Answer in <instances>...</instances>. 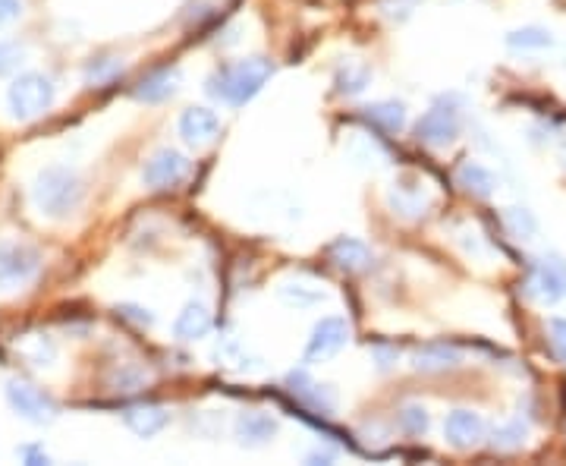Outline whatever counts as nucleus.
Returning a JSON list of instances; mask_svg holds the SVG:
<instances>
[{"instance_id":"obj_1","label":"nucleus","mask_w":566,"mask_h":466,"mask_svg":"<svg viewBox=\"0 0 566 466\" xmlns=\"http://www.w3.org/2000/svg\"><path fill=\"white\" fill-rule=\"evenodd\" d=\"M274 76V63L265 57H249V60H236L227 63L208 79V95L230 104V108H243L246 101H252L265 82Z\"/></svg>"},{"instance_id":"obj_2","label":"nucleus","mask_w":566,"mask_h":466,"mask_svg":"<svg viewBox=\"0 0 566 466\" xmlns=\"http://www.w3.org/2000/svg\"><path fill=\"white\" fill-rule=\"evenodd\" d=\"M82 196H85V186H82L79 174L70 171V167H60V164L45 167L32 186L35 208L51 221H67L82 205Z\"/></svg>"},{"instance_id":"obj_3","label":"nucleus","mask_w":566,"mask_h":466,"mask_svg":"<svg viewBox=\"0 0 566 466\" xmlns=\"http://www.w3.org/2000/svg\"><path fill=\"white\" fill-rule=\"evenodd\" d=\"M54 104V82L45 73H19L7 89V108L13 120H35Z\"/></svg>"},{"instance_id":"obj_4","label":"nucleus","mask_w":566,"mask_h":466,"mask_svg":"<svg viewBox=\"0 0 566 466\" xmlns=\"http://www.w3.org/2000/svg\"><path fill=\"white\" fill-rule=\"evenodd\" d=\"M41 271V252L29 243H0V293L23 290Z\"/></svg>"},{"instance_id":"obj_5","label":"nucleus","mask_w":566,"mask_h":466,"mask_svg":"<svg viewBox=\"0 0 566 466\" xmlns=\"http://www.w3.org/2000/svg\"><path fill=\"white\" fill-rule=\"evenodd\" d=\"M7 400L19 416L35 422V426H48V422H54V416H57L54 400L41 388L29 385V381H16V378L7 381Z\"/></svg>"},{"instance_id":"obj_6","label":"nucleus","mask_w":566,"mask_h":466,"mask_svg":"<svg viewBox=\"0 0 566 466\" xmlns=\"http://www.w3.org/2000/svg\"><path fill=\"white\" fill-rule=\"evenodd\" d=\"M189 177V158L183 152H177V148H161V152H155L145 167H142V183L148 189H173L180 186L183 180Z\"/></svg>"},{"instance_id":"obj_7","label":"nucleus","mask_w":566,"mask_h":466,"mask_svg":"<svg viewBox=\"0 0 566 466\" xmlns=\"http://www.w3.org/2000/svg\"><path fill=\"white\" fill-rule=\"evenodd\" d=\"M346 344H350V325L340 315H324V319L312 328V337L306 344V363H324V359L337 356Z\"/></svg>"},{"instance_id":"obj_8","label":"nucleus","mask_w":566,"mask_h":466,"mask_svg":"<svg viewBox=\"0 0 566 466\" xmlns=\"http://www.w3.org/2000/svg\"><path fill=\"white\" fill-rule=\"evenodd\" d=\"M463 130V117L453 108H431L416 123V139L428 148H447Z\"/></svg>"},{"instance_id":"obj_9","label":"nucleus","mask_w":566,"mask_h":466,"mask_svg":"<svg viewBox=\"0 0 566 466\" xmlns=\"http://www.w3.org/2000/svg\"><path fill=\"white\" fill-rule=\"evenodd\" d=\"M387 205H390V211H394L397 218H403V221H419V218H425L428 211H431V196H428V189H425L422 180H416V177H400L394 186H390Z\"/></svg>"},{"instance_id":"obj_10","label":"nucleus","mask_w":566,"mask_h":466,"mask_svg":"<svg viewBox=\"0 0 566 466\" xmlns=\"http://www.w3.org/2000/svg\"><path fill=\"white\" fill-rule=\"evenodd\" d=\"M444 438L456 451H472L485 441V419L475 410H453L444 422Z\"/></svg>"},{"instance_id":"obj_11","label":"nucleus","mask_w":566,"mask_h":466,"mask_svg":"<svg viewBox=\"0 0 566 466\" xmlns=\"http://www.w3.org/2000/svg\"><path fill=\"white\" fill-rule=\"evenodd\" d=\"M526 290H529V296H535L541 306H557L566 296L563 278H560V271L554 268L551 259H541V262L532 265Z\"/></svg>"},{"instance_id":"obj_12","label":"nucleus","mask_w":566,"mask_h":466,"mask_svg":"<svg viewBox=\"0 0 566 466\" xmlns=\"http://www.w3.org/2000/svg\"><path fill=\"white\" fill-rule=\"evenodd\" d=\"M217 133H221V120H217V114L211 108H189L183 111L180 117V136L186 145L192 148H205L217 139Z\"/></svg>"},{"instance_id":"obj_13","label":"nucleus","mask_w":566,"mask_h":466,"mask_svg":"<svg viewBox=\"0 0 566 466\" xmlns=\"http://www.w3.org/2000/svg\"><path fill=\"white\" fill-rule=\"evenodd\" d=\"M287 385L302 400V404H309L315 413L331 416L337 410V394L331 391V385H318V381H312L306 372H290L287 375Z\"/></svg>"},{"instance_id":"obj_14","label":"nucleus","mask_w":566,"mask_h":466,"mask_svg":"<svg viewBox=\"0 0 566 466\" xmlns=\"http://www.w3.org/2000/svg\"><path fill=\"white\" fill-rule=\"evenodd\" d=\"M233 432H236V441L243 444V448H261V444H268L277 435V419L271 413L249 410V413L236 416Z\"/></svg>"},{"instance_id":"obj_15","label":"nucleus","mask_w":566,"mask_h":466,"mask_svg":"<svg viewBox=\"0 0 566 466\" xmlns=\"http://www.w3.org/2000/svg\"><path fill=\"white\" fill-rule=\"evenodd\" d=\"M463 363V353L456 350L453 344H425L412 353V369L416 372H447V369H456Z\"/></svg>"},{"instance_id":"obj_16","label":"nucleus","mask_w":566,"mask_h":466,"mask_svg":"<svg viewBox=\"0 0 566 466\" xmlns=\"http://www.w3.org/2000/svg\"><path fill=\"white\" fill-rule=\"evenodd\" d=\"M123 422L129 432H136L139 438H151L167 429L170 422V410L167 407H158V404H139V407H129L123 413Z\"/></svg>"},{"instance_id":"obj_17","label":"nucleus","mask_w":566,"mask_h":466,"mask_svg":"<svg viewBox=\"0 0 566 466\" xmlns=\"http://www.w3.org/2000/svg\"><path fill=\"white\" fill-rule=\"evenodd\" d=\"M328 256L346 274H359L365 268H372V249H368L365 243H359V240H353V237L334 240L331 249H328Z\"/></svg>"},{"instance_id":"obj_18","label":"nucleus","mask_w":566,"mask_h":466,"mask_svg":"<svg viewBox=\"0 0 566 466\" xmlns=\"http://www.w3.org/2000/svg\"><path fill=\"white\" fill-rule=\"evenodd\" d=\"M211 331V312L205 309V303H186L183 312L177 315V322H173V337L177 341H202V337Z\"/></svg>"},{"instance_id":"obj_19","label":"nucleus","mask_w":566,"mask_h":466,"mask_svg":"<svg viewBox=\"0 0 566 466\" xmlns=\"http://www.w3.org/2000/svg\"><path fill=\"white\" fill-rule=\"evenodd\" d=\"M180 86V70L177 67H161L155 73H148L139 86H136V98L145 104H158L164 98H170Z\"/></svg>"},{"instance_id":"obj_20","label":"nucleus","mask_w":566,"mask_h":466,"mask_svg":"<svg viewBox=\"0 0 566 466\" xmlns=\"http://www.w3.org/2000/svg\"><path fill=\"white\" fill-rule=\"evenodd\" d=\"M456 183H460L466 193L475 196V199H491L494 189H497V177L488 171L485 164H478V161L460 164V171H456Z\"/></svg>"},{"instance_id":"obj_21","label":"nucleus","mask_w":566,"mask_h":466,"mask_svg":"<svg viewBox=\"0 0 566 466\" xmlns=\"http://www.w3.org/2000/svg\"><path fill=\"white\" fill-rule=\"evenodd\" d=\"M365 120L381 126L384 133H400L406 126V108L400 101H375L365 108Z\"/></svg>"},{"instance_id":"obj_22","label":"nucleus","mask_w":566,"mask_h":466,"mask_svg":"<svg viewBox=\"0 0 566 466\" xmlns=\"http://www.w3.org/2000/svg\"><path fill=\"white\" fill-rule=\"evenodd\" d=\"M337 92L340 95H346V98H356V95H362L368 86H372V70L365 67V63H356V60H350V63H343V67L337 70Z\"/></svg>"},{"instance_id":"obj_23","label":"nucleus","mask_w":566,"mask_h":466,"mask_svg":"<svg viewBox=\"0 0 566 466\" xmlns=\"http://www.w3.org/2000/svg\"><path fill=\"white\" fill-rule=\"evenodd\" d=\"M554 45V35L541 26H522L507 35V48L513 51H544Z\"/></svg>"},{"instance_id":"obj_24","label":"nucleus","mask_w":566,"mask_h":466,"mask_svg":"<svg viewBox=\"0 0 566 466\" xmlns=\"http://www.w3.org/2000/svg\"><path fill=\"white\" fill-rule=\"evenodd\" d=\"M504 227L510 230V237H516V240H535L538 237V218L532 215L529 208H519V205L504 211Z\"/></svg>"},{"instance_id":"obj_25","label":"nucleus","mask_w":566,"mask_h":466,"mask_svg":"<svg viewBox=\"0 0 566 466\" xmlns=\"http://www.w3.org/2000/svg\"><path fill=\"white\" fill-rule=\"evenodd\" d=\"M529 438V429L522 426V422H507V426H500L491 438V448L494 451H519L522 444Z\"/></svg>"},{"instance_id":"obj_26","label":"nucleus","mask_w":566,"mask_h":466,"mask_svg":"<svg viewBox=\"0 0 566 466\" xmlns=\"http://www.w3.org/2000/svg\"><path fill=\"white\" fill-rule=\"evenodd\" d=\"M428 426H431V419H428V410H425V407H419V404H406V407L400 410V429H403L406 435L419 438V435L428 432Z\"/></svg>"},{"instance_id":"obj_27","label":"nucleus","mask_w":566,"mask_h":466,"mask_svg":"<svg viewBox=\"0 0 566 466\" xmlns=\"http://www.w3.org/2000/svg\"><path fill=\"white\" fill-rule=\"evenodd\" d=\"M19 350H23V356L32 359L35 366H51V359H54V344L45 341L41 334H32L29 341L19 344Z\"/></svg>"},{"instance_id":"obj_28","label":"nucleus","mask_w":566,"mask_h":466,"mask_svg":"<svg viewBox=\"0 0 566 466\" xmlns=\"http://www.w3.org/2000/svg\"><path fill=\"white\" fill-rule=\"evenodd\" d=\"M280 300L290 303V306H312V303L324 300V293L321 290H309L306 284H283L280 287Z\"/></svg>"},{"instance_id":"obj_29","label":"nucleus","mask_w":566,"mask_h":466,"mask_svg":"<svg viewBox=\"0 0 566 466\" xmlns=\"http://www.w3.org/2000/svg\"><path fill=\"white\" fill-rule=\"evenodd\" d=\"M148 385V375L142 372V369H120L114 378H111V388L114 391H120V394H133V391H139V388H145Z\"/></svg>"},{"instance_id":"obj_30","label":"nucleus","mask_w":566,"mask_h":466,"mask_svg":"<svg viewBox=\"0 0 566 466\" xmlns=\"http://www.w3.org/2000/svg\"><path fill=\"white\" fill-rule=\"evenodd\" d=\"M120 60H111V57H104V60H95L89 63V70H85V79L92 82V86H104V82H111L114 76H120Z\"/></svg>"},{"instance_id":"obj_31","label":"nucleus","mask_w":566,"mask_h":466,"mask_svg":"<svg viewBox=\"0 0 566 466\" xmlns=\"http://www.w3.org/2000/svg\"><path fill=\"white\" fill-rule=\"evenodd\" d=\"M26 51L16 45V41H4L0 38V76H10L19 63H23Z\"/></svg>"},{"instance_id":"obj_32","label":"nucleus","mask_w":566,"mask_h":466,"mask_svg":"<svg viewBox=\"0 0 566 466\" xmlns=\"http://www.w3.org/2000/svg\"><path fill=\"white\" fill-rule=\"evenodd\" d=\"M548 337L557 359L566 366V319H548Z\"/></svg>"},{"instance_id":"obj_33","label":"nucleus","mask_w":566,"mask_h":466,"mask_svg":"<svg viewBox=\"0 0 566 466\" xmlns=\"http://www.w3.org/2000/svg\"><path fill=\"white\" fill-rule=\"evenodd\" d=\"M422 4V0H381V13L387 16V19H406L412 10H416Z\"/></svg>"},{"instance_id":"obj_34","label":"nucleus","mask_w":566,"mask_h":466,"mask_svg":"<svg viewBox=\"0 0 566 466\" xmlns=\"http://www.w3.org/2000/svg\"><path fill=\"white\" fill-rule=\"evenodd\" d=\"M23 16V0H0V26H10Z\"/></svg>"},{"instance_id":"obj_35","label":"nucleus","mask_w":566,"mask_h":466,"mask_svg":"<svg viewBox=\"0 0 566 466\" xmlns=\"http://www.w3.org/2000/svg\"><path fill=\"white\" fill-rule=\"evenodd\" d=\"M117 312L123 315V319H133L136 325H151V322H155V315H151L148 309H139V306H120Z\"/></svg>"},{"instance_id":"obj_36","label":"nucleus","mask_w":566,"mask_h":466,"mask_svg":"<svg viewBox=\"0 0 566 466\" xmlns=\"http://www.w3.org/2000/svg\"><path fill=\"white\" fill-rule=\"evenodd\" d=\"M19 457H23L26 463L32 466H41V463H51V457L41 451V448H32V444H26V448H19Z\"/></svg>"},{"instance_id":"obj_37","label":"nucleus","mask_w":566,"mask_h":466,"mask_svg":"<svg viewBox=\"0 0 566 466\" xmlns=\"http://www.w3.org/2000/svg\"><path fill=\"white\" fill-rule=\"evenodd\" d=\"M375 353H378V366H381V369L394 366V363H397V356H400L397 350H384V347H378Z\"/></svg>"},{"instance_id":"obj_38","label":"nucleus","mask_w":566,"mask_h":466,"mask_svg":"<svg viewBox=\"0 0 566 466\" xmlns=\"http://www.w3.org/2000/svg\"><path fill=\"white\" fill-rule=\"evenodd\" d=\"M463 246H466L469 256H485V246H482V240H478V233H472V240H463Z\"/></svg>"},{"instance_id":"obj_39","label":"nucleus","mask_w":566,"mask_h":466,"mask_svg":"<svg viewBox=\"0 0 566 466\" xmlns=\"http://www.w3.org/2000/svg\"><path fill=\"white\" fill-rule=\"evenodd\" d=\"M306 460H309V463H331L334 454H331V451H309Z\"/></svg>"},{"instance_id":"obj_40","label":"nucleus","mask_w":566,"mask_h":466,"mask_svg":"<svg viewBox=\"0 0 566 466\" xmlns=\"http://www.w3.org/2000/svg\"><path fill=\"white\" fill-rule=\"evenodd\" d=\"M551 262H554V268L560 271V278H563V287H566V259H560V256H548Z\"/></svg>"},{"instance_id":"obj_41","label":"nucleus","mask_w":566,"mask_h":466,"mask_svg":"<svg viewBox=\"0 0 566 466\" xmlns=\"http://www.w3.org/2000/svg\"><path fill=\"white\" fill-rule=\"evenodd\" d=\"M563 167H566V152H563Z\"/></svg>"}]
</instances>
